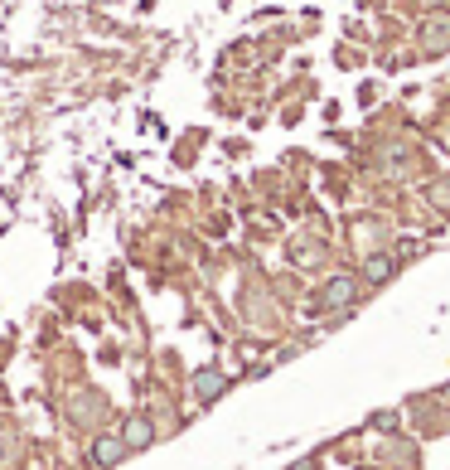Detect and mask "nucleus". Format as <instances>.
Returning <instances> with one entry per match:
<instances>
[{
	"label": "nucleus",
	"mask_w": 450,
	"mask_h": 470,
	"mask_svg": "<svg viewBox=\"0 0 450 470\" xmlns=\"http://www.w3.org/2000/svg\"><path fill=\"white\" fill-rule=\"evenodd\" d=\"M388 272H393V262H388V257H373V262H368V277L373 281H388Z\"/></svg>",
	"instance_id": "nucleus-1"
},
{
	"label": "nucleus",
	"mask_w": 450,
	"mask_h": 470,
	"mask_svg": "<svg viewBox=\"0 0 450 470\" xmlns=\"http://www.w3.org/2000/svg\"><path fill=\"white\" fill-rule=\"evenodd\" d=\"M349 296H353V281H334L329 286V301H349Z\"/></svg>",
	"instance_id": "nucleus-2"
},
{
	"label": "nucleus",
	"mask_w": 450,
	"mask_h": 470,
	"mask_svg": "<svg viewBox=\"0 0 450 470\" xmlns=\"http://www.w3.org/2000/svg\"><path fill=\"white\" fill-rule=\"evenodd\" d=\"M111 456H116V442H102V446H97V461H102V466H111Z\"/></svg>",
	"instance_id": "nucleus-3"
}]
</instances>
